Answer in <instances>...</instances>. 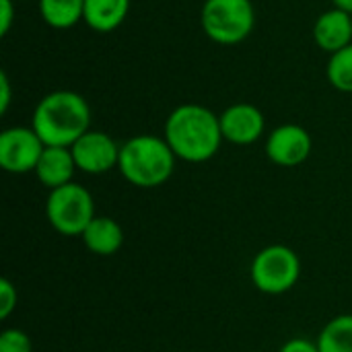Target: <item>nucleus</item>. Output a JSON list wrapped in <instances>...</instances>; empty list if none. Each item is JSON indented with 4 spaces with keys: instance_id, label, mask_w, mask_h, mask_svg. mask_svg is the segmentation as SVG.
Here are the masks:
<instances>
[{
    "instance_id": "nucleus-13",
    "label": "nucleus",
    "mask_w": 352,
    "mask_h": 352,
    "mask_svg": "<svg viewBox=\"0 0 352 352\" xmlns=\"http://www.w3.org/2000/svg\"><path fill=\"white\" fill-rule=\"evenodd\" d=\"M80 237L87 250L95 256H113L124 243L122 227L109 217H95Z\"/></svg>"
},
{
    "instance_id": "nucleus-20",
    "label": "nucleus",
    "mask_w": 352,
    "mask_h": 352,
    "mask_svg": "<svg viewBox=\"0 0 352 352\" xmlns=\"http://www.w3.org/2000/svg\"><path fill=\"white\" fill-rule=\"evenodd\" d=\"M14 0H0V35H6L14 23Z\"/></svg>"
},
{
    "instance_id": "nucleus-3",
    "label": "nucleus",
    "mask_w": 352,
    "mask_h": 352,
    "mask_svg": "<svg viewBox=\"0 0 352 352\" xmlns=\"http://www.w3.org/2000/svg\"><path fill=\"white\" fill-rule=\"evenodd\" d=\"M175 159L165 138L140 134L120 146L118 169L136 188H159L173 175Z\"/></svg>"
},
{
    "instance_id": "nucleus-8",
    "label": "nucleus",
    "mask_w": 352,
    "mask_h": 352,
    "mask_svg": "<svg viewBox=\"0 0 352 352\" xmlns=\"http://www.w3.org/2000/svg\"><path fill=\"white\" fill-rule=\"evenodd\" d=\"M72 157L76 163V169L89 173V175H101L118 167L120 161V144L116 140L99 130H89L82 134L72 146Z\"/></svg>"
},
{
    "instance_id": "nucleus-23",
    "label": "nucleus",
    "mask_w": 352,
    "mask_h": 352,
    "mask_svg": "<svg viewBox=\"0 0 352 352\" xmlns=\"http://www.w3.org/2000/svg\"><path fill=\"white\" fill-rule=\"evenodd\" d=\"M332 2H334V8H340V10L352 14V0H332Z\"/></svg>"
},
{
    "instance_id": "nucleus-15",
    "label": "nucleus",
    "mask_w": 352,
    "mask_h": 352,
    "mask_svg": "<svg viewBox=\"0 0 352 352\" xmlns=\"http://www.w3.org/2000/svg\"><path fill=\"white\" fill-rule=\"evenodd\" d=\"M39 14L54 29H70L85 16V0H37Z\"/></svg>"
},
{
    "instance_id": "nucleus-7",
    "label": "nucleus",
    "mask_w": 352,
    "mask_h": 352,
    "mask_svg": "<svg viewBox=\"0 0 352 352\" xmlns=\"http://www.w3.org/2000/svg\"><path fill=\"white\" fill-rule=\"evenodd\" d=\"M43 151L45 144L33 128L14 126L0 134V167L8 173L35 171Z\"/></svg>"
},
{
    "instance_id": "nucleus-19",
    "label": "nucleus",
    "mask_w": 352,
    "mask_h": 352,
    "mask_svg": "<svg viewBox=\"0 0 352 352\" xmlns=\"http://www.w3.org/2000/svg\"><path fill=\"white\" fill-rule=\"evenodd\" d=\"M16 289L14 285L8 280V278H2L0 280V318L6 320L14 309H16Z\"/></svg>"
},
{
    "instance_id": "nucleus-2",
    "label": "nucleus",
    "mask_w": 352,
    "mask_h": 352,
    "mask_svg": "<svg viewBox=\"0 0 352 352\" xmlns=\"http://www.w3.org/2000/svg\"><path fill=\"white\" fill-rule=\"evenodd\" d=\"M31 128L45 146L70 148L91 130V107L80 93L52 91L35 105Z\"/></svg>"
},
{
    "instance_id": "nucleus-10",
    "label": "nucleus",
    "mask_w": 352,
    "mask_h": 352,
    "mask_svg": "<svg viewBox=\"0 0 352 352\" xmlns=\"http://www.w3.org/2000/svg\"><path fill=\"white\" fill-rule=\"evenodd\" d=\"M219 120H221L223 138L237 146H248L258 142L266 128L264 113L260 111V107L252 103H235L227 107L219 116Z\"/></svg>"
},
{
    "instance_id": "nucleus-24",
    "label": "nucleus",
    "mask_w": 352,
    "mask_h": 352,
    "mask_svg": "<svg viewBox=\"0 0 352 352\" xmlns=\"http://www.w3.org/2000/svg\"><path fill=\"white\" fill-rule=\"evenodd\" d=\"M14 2H29V0H14Z\"/></svg>"
},
{
    "instance_id": "nucleus-14",
    "label": "nucleus",
    "mask_w": 352,
    "mask_h": 352,
    "mask_svg": "<svg viewBox=\"0 0 352 352\" xmlns=\"http://www.w3.org/2000/svg\"><path fill=\"white\" fill-rule=\"evenodd\" d=\"M128 10L130 0H85L82 21L97 33H111L124 23Z\"/></svg>"
},
{
    "instance_id": "nucleus-1",
    "label": "nucleus",
    "mask_w": 352,
    "mask_h": 352,
    "mask_svg": "<svg viewBox=\"0 0 352 352\" xmlns=\"http://www.w3.org/2000/svg\"><path fill=\"white\" fill-rule=\"evenodd\" d=\"M163 138L175 157L186 163L210 161L225 140L219 116L198 103H184L175 107L165 120Z\"/></svg>"
},
{
    "instance_id": "nucleus-11",
    "label": "nucleus",
    "mask_w": 352,
    "mask_h": 352,
    "mask_svg": "<svg viewBox=\"0 0 352 352\" xmlns=\"http://www.w3.org/2000/svg\"><path fill=\"white\" fill-rule=\"evenodd\" d=\"M314 41L326 54H336L352 43V14L330 8L322 12L314 25Z\"/></svg>"
},
{
    "instance_id": "nucleus-22",
    "label": "nucleus",
    "mask_w": 352,
    "mask_h": 352,
    "mask_svg": "<svg viewBox=\"0 0 352 352\" xmlns=\"http://www.w3.org/2000/svg\"><path fill=\"white\" fill-rule=\"evenodd\" d=\"M10 80L6 72H0V113L4 116L10 107Z\"/></svg>"
},
{
    "instance_id": "nucleus-25",
    "label": "nucleus",
    "mask_w": 352,
    "mask_h": 352,
    "mask_svg": "<svg viewBox=\"0 0 352 352\" xmlns=\"http://www.w3.org/2000/svg\"><path fill=\"white\" fill-rule=\"evenodd\" d=\"M256 352H260V351H256Z\"/></svg>"
},
{
    "instance_id": "nucleus-4",
    "label": "nucleus",
    "mask_w": 352,
    "mask_h": 352,
    "mask_svg": "<svg viewBox=\"0 0 352 352\" xmlns=\"http://www.w3.org/2000/svg\"><path fill=\"white\" fill-rule=\"evenodd\" d=\"M200 23L208 39L221 45H235L250 37L256 25L252 0H206Z\"/></svg>"
},
{
    "instance_id": "nucleus-12",
    "label": "nucleus",
    "mask_w": 352,
    "mask_h": 352,
    "mask_svg": "<svg viewBox=\"0 0 352 352\" xmlns=\"http://www.w3.org/2000/svg\"><path fill=\"white\" fill-rule=\"evenodd\" d=\"M74 171H76V163H74L70 148L45 146V151H43L33 173L37 175L41 186H45L47 190H56V188L70 184Z\"/></svg>"
},
{
    "instance_id": "nucleus-16",
    "label": "nucleus",
    "mask_w": 352,
    "mask_h": 352,
    "mask_svg": "<svg viewBox=\"0 0 352 352\" xmlns=\"http://www.w3.org/2000/svg\"><path fill=\"white\" fill-rule=\"evenodd\" d=\"M320 352H352V316L330 320L318 336Z\"/></svg>"
},
{
    "instance_id": "nucleus-17",
    "label": "nucleus",
    "mask_w": 352,
    "mask_h": 352,
    "mask_svg": "<svg viewBox=\"0 0 352 352\" xmlns=\"http://www.w3.org/2000/svg\"><path fill=\"white\" fill-rule=\"evenodd\" d=\"M326 74L334 89L342 93H352V43L330 56Z\"/></svg>"
},
{
    "instance_id": "nucleus-9",
    "label": "nucleus",
    "mask_w": 352,
    "mask_h": 352,
    "mask_svg": "<svg viewBox=\"0 0 352 352\" xmlns=\"http://www.w3.org/2000/svg\"><path fill=\"white\" fill-rule=\"evenodd\" d=\"M314 140L303 126L283 124L266 138V155L278 167H297L309 159Z\"/></svg>"
},
{
    "instance_id": "nucleus-18",
    "label": "nucleus",
    "mask_w": 352,
    "mask_h": 352,
    "mask_svg": "<svg viewBox=\"0 0 352 352\" xmlns=\"http://www.w3.org/2000/svg\"><path fill=\"white\" fill-rule=\"evenodd\" d=\"M0 352H33V344L23 330L10 328L0 334Z\"/></svg>"
},
{
    "instance_id": "nucleus-5",
    "label": "nucleus",
    "mask_w": 352,
    "mask_h": 352,
    "mask_svg": "<svg viewBox=\"0 0 352 352\" xmlns=\"http://www.w3.org/2000/svg\"><path fill=\"white\" fill-rule=\"evenodd\" d=\"M95 217L97 214L93 196L80 184L70 182L62 188L50 190V196L45 200V219L60 235H82Z\"/></svg>"
},
{
    "instance_id": "nucleus-6",
    "label": "nucleus",
    "mask_w": 352,
    "mask_h": 352,
    "mask_svg": "<svg viewBox=\"0 0 352 352\" xmlns=\"http://www.w3.org/2000/svg\"><path fill=\"white\" fill-rule=\"evenodd\" d=\"M250 276L260 293L283 295L299 283L301 260L297 252L287 245H268L252 260Z\"/></svg>"
},
{
    "instance_id": "nucleus-21",
    "label": "nucleus",
    "mask_w": 352,
    "mask_h": 352,
    "mask_svg": "<svg viewBox=\"0 0 352 352\" xmlns=\"http://www.w3.org/2000/svg\"><path fill=\"white\" fill-rule=\"evenodd\" d=\"M278 352H320V349H318V342H311L309 338L299 336V338L287 340Z\"/></svg>"
}]
</instances>
